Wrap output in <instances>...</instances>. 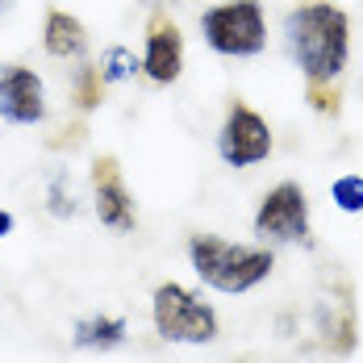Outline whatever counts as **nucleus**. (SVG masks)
Listing matches in <instances>:
<instances>
[{
  "label": "nucleus",
  "mask_w": 363,
  "mask_h": 363,
  "mask_svg": "<svg viewBox=\"0 0 363 363\" xmlns=\"http://www.w3.org/2000/svg\"><path fill=\"white\" fill-rule=\"evenodd\" d=\"M125 318L117 313H96V318H84L75 322V334H72V347L75 351H113L125 342Z\"/></svg>",
  "instance_id": "12"
},
{
  "label": "nucleus",
  "mask_w": 363,
  "mask_h": 363,
  "mask_svg": "<svg viewBox=\"0 0 363 363\" xmlns=\"http://www.w3.org/2000/svg\"><path fill=\"white\" fill-rule=\"evenodd\" d=\"M46 209H50V218H59V221H67V218H75V213H79L67 172H59V176L50 180V188H46Z\"/></svg>",
  "instance_id": "15"
},
{
  "label": "nucleus",
  "mask_w": 363,
  "mask_h": 363,
  "mask_svg": "<svg viewBox=\"0 0 363 363\" xmlns=\"http://www.w3.org/2000/svg\"><path fill=\"white\" fill-rule=\"evenodd\" d=\"M92 209H96L101 225H109L113 234H134V225H138L134 196H130L121 163L113 155H96L92 159Z\"/></svg>",
  "instance_id": "7"
},
{
  "label": "nucleus",
  "mask_w": 363,
  "mask_h": 363,
  "mask_svg": "<svg viewBox=\"0 0 363 363\" xmlns=\"http://www.w3.org/2000/svg\"><path fill=\"white\" fill-rule=\"evenodd\" d=\"M330 196H334V205L342 213H363V176H355V172L338 176L330 184Z\"/></svg>",
  "instance_id": "16"
},
{
  "label": "nucleus",
  "mask_w": 363,
  "mask_h": 363,
  "mask_svg": "<svg viewBox=\"0 0 363 363\" xmlns=\"http://www.w3.org/2000/svg\"><path fill=\"white\" fill-rule=\"evenodd\" d=\"M255 234L272 242H309V192L296 180H280L255 209Z\"/></svg>",
  "instance_id": "6"
},
{
  "label": "nucleus",
  "mask_w": 363,
  "mask_h": 363,
  "mask_svg": "<svg viewBox=\"0 0 363 363\" xmlns=\"http://www.w3.org/2000/svg\"><path fill=\"white\" fill-rule=\"evenodd\" d=\"M101 75H105V84H121V79H134V75L143 72V59L130 50V46H121V42H113L109 50L101 55Z\"/></svg>",
  "instance_id": "13"
},
{
  "label": "nucleus",
  "mask_w": 363,
  "mask_h": 363,
  "mask_svg": "<svg viewBox=\"0 0 363 363\" xmlns=\"http://www.w3.org/2000/svg\"><path fill=\"white\" fill-rule=\"evenodd\" d=\"M201 34L213 55L255 59L267 50V13L259 0H221L201 13Z\"/></svg>",
  "instance_id": "4"
},
{
  "label": "nucleus",
  "mask_w": 363,
  "mask_h": 363,
  "mask_svg": "<svg viewBox=\"0 0 363 363\" xmlns=\"http://www.w3.org/2000/svg\"><path fill=\"white\" fill-rule=\"evenodd\" d=\"M0 117L9 125L46 121V84L34 67H26V63L0 67Z\"/></svg>",
  "instance_id": "9"
},
{
  "label": "nucleus",
  "mask_w": 363,
  "mask_h": 363,
  "mask_svg": "<svg viewBox=\"0 0 363 363\" xmlns=\"http://www.w3.org/2000/svg\"><path fill=\"white\" fill-rule=\"evenodd\" d=\"M42 46L50 59H84L88 55V26L67 13V9H46V21H42Z\"/></svg>",
  "instance_id": "11"
},
{
  "label": "nucleus",
  "mask_w": 363,
  "mask_h": 363,
  "mask_svg": "<svg viewBox=\"0 0 363 363\" xmlns=\"http://www.w3.org/2000/svg\"><path fill=\"white\" fill-rule=\"evenodd\" d=\"M150 322L163 342H184V347H209L218 342L221 322L218 309L209 301H201L192 289H184L176 280H163L150 292Z\"/></svg>",
  "instance_id": "3"
},
{
  "label": "nucleus",
  "mask_w": 363,
  "mask_h": 363,
  "mask_svg": "<svg viewBox=\"0 0 363 363\" xmlns=\"http://www.w3.org/2000/svg\"><path fill=\"white\" fill-rule=\"evenodd\" d=\"M313 330L318 342L330 355H351L359 342V322H355V305L351 296H322L313 309Z\"/></svg>",
  "instance_id": "10"
},
{
  "label": "nucleus",
  "mask_w": 363,
  "mask_h": 363,
  "mask_svg": "<svg viewBox=\"0 0 363 363\" xmlns=\"http://www.w3.org/2000/svg\"><path fill=\"white\" fill-rule=\"evenodd\" d=\"M276 150L272 125L259 109H251L247 101H230L225 121L218 130V155L225 167H255Z\"/></svg>",
  "instance_id": "5"
},
{
  "label": "nucleus",
  "mask_w": 363,
  "mask_h": 363,
  "mask_svg": "<svg viewBox=\"0 0 363 363\" xmlns=\"http://www.w3.org/2000/svg\"><path fill=\"white\" fill-rule=\"evenodd\" d=\"M105 75H101V67L96 63H84L79 72H75V109L79 113H92L101 101H105Z\"/></svg>",
  "instance_id": "14"
},
{
  "label": "nucleus",
  "mask_w": 363,
  "mask_h": 363,
  "mask_svg": "<svg viewBox=\"0 0 363 363\" xmlns=\"http://www.w3.org/2000/svg\"><path fill=\"white\" fill-rule=\"evenodd\" d=\"M13 225H17V218H13L9 209H0V238H9V234H13Z\"/></svg>",
  "instance_id": "17"
},
{
  "label": "nucleus",
  "mask_w": 363,
  "mask_h": 363,
  "mask_svg": "<svg viewBox=\"0 0 363 363\" xmlns=\"http://www.w3.org/2000/svg\"><path fill=\"white\" fill-rule=\"evenodd\" d=\"M143 75L150 84H176L184 75V34L167 9H155L146 17L143 42Z\"/></svg>",
  "instance_id": "8"
},
{
  "label": "nucleus",
  "mask_w": 363,
  "mask_h": 363,
  "mask_svg": "<svg viewBox=\"0 0 363 363\" xmlns=\"http://www.w3.org/2000/svg\"><path fill=\"white\" fill-rule=\"evenodd\" d=\"M292 63L305 75V92L338 88L351 63V17L334 0H305L284 17Z\"/></svg>",
  "instance_id": "1"
},
{
  "label": "nucleus",
  "mask_w": 363,
  "mask_h": 363,
  "mask_svg": "<svg viewBox=\"0 0 363 363\" xmlns=\"http://www.w3.org/2000/svg\"><path fill=\"white\" fill-rule=\"evenodd\" d=\"M9 4H13V0H0V13H9Z\"/></svg>",
  "instance_id": "18"
},
{
  "label": "nucleus",
  "mask_w": 363,
  "mask_h": 363,
  "mask_svg": "<svg viewBox=\"0 0 363 363\" xmlns=\"http://www.w3.org/2000/svg\"><path fill=\"white\" fill-rule=\"evenodd\" d=\"M188 259L192 272L218 292H251L255 284H263L276 267V255L267 247H242L218 234H188Z\"/></svg>",
  "instance_id": "2"
}]
</instances>
